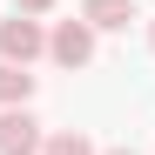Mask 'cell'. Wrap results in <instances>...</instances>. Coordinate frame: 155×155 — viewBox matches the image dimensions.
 <instances>
[{
    "label": "cell",
    "instance_id": "1",
    "mask_svg": "<svg viewBox=\"0 0 155 155\" xmlns=\"http://www.w3.org/2000/svg\"><path fill=\"white\" fill-rule=\"evenodd\" d=\"M47 54V27L27 14H14V20H0V61H14V68H34Z\"/></svg>",
    "mask_w": 155,
    "mask_h": 155
},
{
    "label": "cell",
    "instance_id": "2",
    "mask_svg": "<svg viewBox=\"0 0 155 155\" xmlns=\"http://www.w3.org/2000/svg\"><path fill=\"white\" fill-rule=\"evenodd\" d=\"M47 61L54 68H88L94 61V27L88 20H54L47 27Z\"/></svg>",
    "mask_w": 155,
    "mask_h": 155
},
{
    "label": "cell",
    "instance_id": "3",
    "mask_svg": "<svg viewBox=\"0 0 155 155\" xmlns=\"http://www.w3.org/2000/svg\"><path fill=\"white\" fill-rule=\"evenodd\" d=\"M47 128L34 121V108H0V155H41Z\"/></svg>",
    "mask_w": 155,
    "mask_h": 155
},
{
    "label": "cell",
    "instance_id": "4",
    "mask_svg": "<svg viewBox=\"0 0 155 155\" xmlns=\"http://www.w3.org/2000/svg\"><path fill=\"white\" fill-rule=\"evenodd\" d=\"M81 20L94 34H128V20H142L135 0H81Z\"/></svg>",
    "mask_w": 155,
    "mask_h": 155
},
{
    "label": "cell",
    "instance_id": "5",
    "mask_svg": "<svg viewBox=\"0 0 155 155\" xmlns=\"http://www.w3.org/2000/svg\"><path fill=\"white\" fill-rule=\"evenodd\" d=\"M27 101H34V74L0 61V108H27Z\"/></svg>",
    "mask_w": 155,
    "mask_h": 155
},
{
    "label": "cell",
    "instance_id": "6",
    "mask_svg": "<svg viewBox=\"0 0 155 155\" xmlns=\"http://www.w3.org/2000/svg\"><path fill=\"white\" fill-rule=\"evenodd\" d=\"M41 155H101L88 135H81V128H54V135H47V148Z\"/></svg>",
    "mask_w": 155,
    "mask_h": 155
},
{
    "label": "cell",
    "instance_id": "7",
    "mask_svg": "<svg viewBox=\"0 0 155 155\" xmlns=\"http://www.w3.org/2000/svg\"><path fill=\"white\" fill-rule=\"evenodd\" d=\"M14 14H27V20H41V14H54V0H14Z\"/></svg>",
    "mask_w": 155,
    "mask_h": 155
},
{
    "label": "cell",
    "instance_id": "8",
    "mask_svg": "<svg viewBox=\"0 0 155 155\" xmlns=\"http://www.w3.org/2000/svg\"><path fill=\"white\" fill-rule=\"evenodd\" d=\"M148 54H155V14H148Z\"/></svg>",
    "mask_w": 155,
    "mask_h": 155
},
{
    "label": "cell",
    "instance_id": "9",
    "mask_svg": "<svg viewBox=\"0 0 155 155\" xmlns=\"http://www.w3.org/2000/svg\"><path fill=\"white\" fill-rule=\"evenodd\" d=\"M101 155H135V148H101Z\"/></svg>",
    "mask_w": 155,
    "mask_h": 155
}]
</instances>
